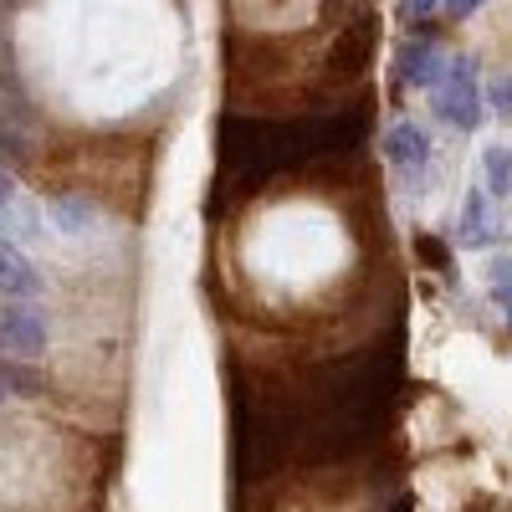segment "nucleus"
<instances>
[{
  "label": "nucleus",
  "mask_w": 512,
  "mask_h": 512,
  "mask_svg": "<svg viewBox=\"0 0 512 512\" xmlns=\"http://www.w3.org/2000/svg\"><path fill=\"white\" fill-rule=\"evenodd\" d=\"M441 67H446V57L431 47V41H410L405 57H400V77L410 82V88H436Z\"/></svg>",
  "instance_id": "obj_7"
},
{
  "label": "nucleus",
  "mask_w": 512,
  "mask_h": 512,
  "mask_svg": "<svg viewBox=\"0 0 512 512\" xmlns=\"http://www.w3.org/2000/svg\"><path fill=\"white\" fill-rule=\"evenodd\" d=\"M93 216V200H82V195H62L57 205H52V221L67 231V236H77V231H88L82 221Z\"/></svg>",
  "instance_id": "obj_9"
},
{
  "label": "nucleus",
  "mask_w": 512,
  "mask_h": 512,
  "mask_svg": "<svg viewBox=\"0 0 512 512\" xmlns=\"http://www.w3.org/2000/svg\"><path fill=\"white\" fill-rule=\"evenodd\" d=\"M374 103L354 98L333 113H297V118H256V113H226L221 118V190L256 195L277 175L328 159H349L369 134Z\"/></svg>",
  "instance_id": "obj_1"
},
{
  "label": "nucleus",
  "mask_w": 512,
  "mask_h": 512,
  "mask_svg": "<svg viewBox=\"0 0 512 512\" xmlns=\"http://www.w3.org/2000/svg\"><path fill=\"white\" fill-rule=\"evenodd\" d=\"M431 6H436V0H405V11H410V16H425Z\"/></svg>",
  "instance_id": "obj_16"
},
{
  "label": "nucleus",
  "mask_w": 512,
  "mask_h": 512,
  "mask_svg": "<svg viewBox=\"0 0 512 512\" xmlns=\"http://www.w3.org/2000/svg\"><path fill=\"white\" fill-rule=\"evenodd\" d=\"M487 98H492V113L512 123V72L507 77H492V93Z\"/></svg>",
  "instance_id": "obj_12"
},
{
  "label": "nucleus",
  "mask_w": 512,
  "mask_h": 512,
  "mask_svg": "<svg viewBox=\"0 0 512 512\" xmlns=\"http://www.w3.org/2000/svg\"><path fill=\"white\" fill-rule=\"evenodd\" d=\"M6 297H41V272L31 267V256L16 241H0V303Z\"/></svg>",
  "instance_id": "obj_5"
},
{
  "label": "nucleus",
  "mask_w": 512,
  "mask_h": 512,
  "mask_svg": "<svg viewBox=\"0 0 512 512\" xmlns=\"http://www.w3.org/2000/svg\"><path fill=\"white\" fill-rule=\"evenodd\" d=\"M0 349L16 354V359H36L47 349V313L31 308V297H6V308H0Z\"/></svg>",
  "instance_id": "obj_4"
},
{
  "label": "nucleus",
  "mask_w": 512,
  "mask_h": 512,
  "mask_svg": "<svg viewBox=\"0 0 512 512\" xmlns=\"http://www.w3.org/2000/svg\"><path fill=\"white\" fill-rule=\"evenodd\" d=\"M11 200H16V185H11V180H6V175H0V210H6V205H11Z\"/></svg>",
  "instance_id": "obj_15"
},
{
  "label": "nucleus",
  "mask_w": 512,
  "mask_h": 512,
  "mask_svg": "<svg viewBox=\"0 0 512 512\" xmlns=\"http://www.w3.org/2000/svg\"><path fill=\"white\" fill-rule=\"evenodd\" d=\"M384 154H390V164L400 169H425V159H431V139H425L420 123H395L390 134H384Z\"/></svg>",
  "instance_id": "obj_6"
},
{
  "label": "nucleus",
  "mask_w": 512,
  "mask_h": 512,
  "mask_svg": "<svg viewBox=\"0 0 512 512\" xmlns=\"http://www.w3.org/2000/svg\"><path fill=\"white\" fill-rule=\"evenodd\" d=\"M415 251H420V256H425V262H431L436 272H451V256H446V246H441V241L420 236V241H415Z\"/></svg>",
  "instance_id": "obj_13"
},
{
  "label": "nucleus",
  "mask_w": 512,
  "mask_h": 512,
  "mask_svg": "<svg viewBox=\"0 0 512 512\" xmlns=\"http://www.w3.org/2000/svg\"><path fill=\"white\" fill-rule=\"evenodd\" d=\"M0 395H6V390H0Z\"/></svg>",
  "instance_id": "obj_18"
},
{
  "label": "nucleus",
  "mask_w": 512,
  "mask_h": 512,
  "mask_svg": "<svg viewBox=\"0 0 512 512\" xmlns=\"http://www.w3.org/2000/svg\"><path fill=\"white\" fill-rule=\"evenodd\" d=\"M446 11L461 21V16H472V11H482V0H446Z\"/></svg>",
  "instance_id": "obj_14"
},
{
  "label": "nucleus",
  "mask_w": 512,
  "mask_h": 512,
  "mask_svg": "<svg viewBox=\"0 0 512 512\" xmlns=\"http://www.w3.org/2000/svg\"><path fill=\"white\" fill-rule=\"evenodd\" d=\"M492 216H487V190H472L466 195V210H461V246H487L492 241Z\"/></svg>",
  "instance_id": "obj_8"
},
{
  "label": "nucleus",
  "mask_w": 512,
  "mask_h": 512,
  "mask_svg": "<svg viewBox=\"0 0 512 512\" xmlns=\"http://www.w3.org/2000/svg\"><path fill=\"white\" fill-rule=\"evenodd\" d=\"M374 41H379V16H374V6H359L323 57V88H349V82H359L369 72Z\"/></svg>",
  "instance_id": "obj_2"
},
{
  "label": "nucleus",
  "mask_w": 512,
  "mask_h": 512,
  "mask_svg": "<svg viewBox=\"0 0 512 512\" xmlns=\"http://www.w3.org/2000/svg\"><path fill=\"white\" fill-rule=\"evenodd\" d=\"M487 287H492V297L502 303V313L512 323V256H497V262L487 267Z\"/></svg>",
  "instance_id": "obj_11"
},
{
  "label": "nucleus",
  "mask_w": 512,
  "mask_h": 512,
  "mask_svg": "<svg viewBox=\"0 0 512 512\" xmlns=\"http://www.w3.org/2000/svg\"><path fill=\"white\" fill-rule=\"evenodd\" d=\"M482 169H487V190L492 195H507L512 190V154L507 149H487L482 154Z\"/></svg>",
  "instance_id": "obj_10"
},
{
  "label": "nucleus",
  "mask_w": 512,
  "mask_h": 512,
  "mask_svg": "<svg viewBox=\"0 0 512 512\" xmlns=\"http://www.w3.org/2000/svg\"><path fill=\"white\" fill-rule=\"evenodd\" d=\"M436 113L451 128H477L482 123V88H477L472 57H446V67L436 77Z\"/></svg>",
  "instance_id": "obj_3"
},
{
  "label": "nucleus",
  "mask_w": 512,
  "mask_h": 512,
  "mask_svg": "<svg viewBox=\"0 0 512 512\" xmlns=\"http://www.w3.org/2000/svg\"><path fill=\"white\" fill-rule=\"evenodd\" d=\"M390 512H415V502H410V497H400V502H395Z\"/></svg>",
  "instance_id": "obj_17"
}]
</instances>
